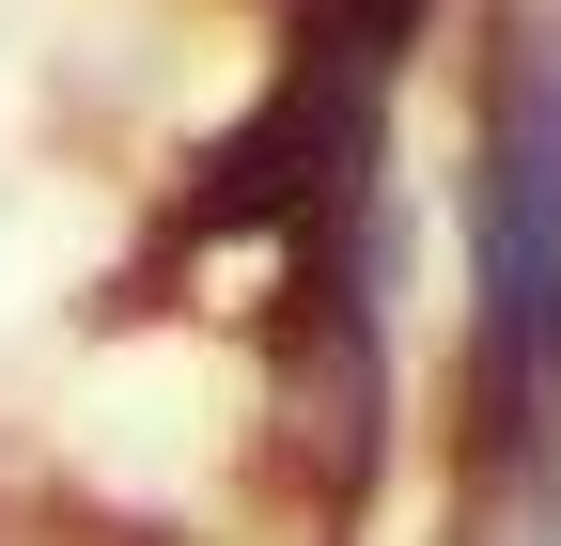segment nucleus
I'll return each mask as SVG.
<instances>
[{
    "instance_id": "obj_1",
    "label": "nucleus",
    "mask_w": 561,
    "mask_h": 546,
    "mask_svg": "<svg viewBox=\"0 0 561 546\" xmlns=\"http://www.w3.org/2000/svg\"><path fill=\"white\" fill-rule=\"evenodd\" d=\"M468 312H483V375L515 406H561V16H500V47H483Z\"/></svg>"
}]
</instances>
